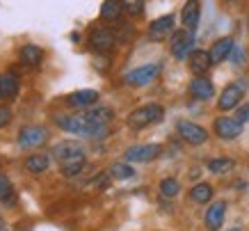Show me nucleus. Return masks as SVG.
<instances>
[{"label": "nucleus", "instance_id": "nucleus-14", "mask_svg": "<svg viewBox=\"0 0 249 231\" xmlns=\"http://www.w3.org/2000/svg\"><path fill=\"white\" fill-rule=\"evenodd\" d=\"M167 35H174V16L172 14H165L156 19V21L149 25V37L153 41H162L167 39Z\"/></svg>", "mask_w": 249, "mask_h": 231}, {"label": "nucleus", "instance_id": "nucleus-28", "mask_svg": "<svg viewBox=\"0 0 249 231\" xmlns=\"http://www.w3.org/2000/svg\"><path fill=\"white\" fill-rule=\"evenodd\" d=\"M178 192H181V183H178L176 179H162L160 181V194H162V197L172 199V197H176Z\"/></svg>", "mask_w": 249, "mask_h": 231}, {"label": "nucleus", "instance_id": "nucleus-4", "mask_svg": "<svg viewBox=\"0 0 249 231\" xmlns=\"http://www.w3.org/2000/svg\"><path fill=\"white\" fill-rule=\"evenodd\" d=\"M245 94H247V82L245 80H233L231 85H227L224 90H222V94H219V101H217V108L219 110H233V108H238L240 105V101L245 98Z\"/></svg>", "mask_w": 249, "mask_h": 231}, {"label": "nucleus", "instance_id": "nucleus-8", "mask_svg": "<svg viewBox=\"0 0 249 231\" xmlns=\"http://www.w3.org/2000/svg\"><path fill=\"white\" fill-rule=\"evenodd\" d=\"M242 128H245V124L238 121L235 117H217L215 124H213V131H215V135L219 140H235V137H240Z\"/></svg>", "mask_w": 249, "mask_h": 231}, {"label": "nucleus", "instance_id": "nucleus-15", "mask_svg": "<svg viewBox=\"0 0 249 231\" xmlns=\"http://www.w3.org/2000/svg\"><path fill=\"white\" fill-rule=\"evenodd\" d=\"M224 215H227V204L224 201H215L211 204V209L206 211V229L208 231H219L224 224Z\"/></svg>", "mask_w": 249, "mask_h": 231}, {"label": "nucleus", "instance_id": "nucleus-10", "mask_svg": "<svg viewBox=\"0 0 249 231\" xmlns=\"http://www.w3.org/2000/svg\"><path fill=\"white\" fill-rule=\"evenodd\" d=\"M176 131H178V135H181L183 140L188 142V144H204L206 140H208V131H206L204 126H199V124H195V121H178L176 124Z\"/></svg>", "mask_w": 249, "mask_h": 231}, {"label": "nucleus", "instance_id": "nucleus-24", "mask_svg": "<svg viewBox=\"0 0 249 231\" xmlns=\"http://www.w3.org/2000/svg\"><path fill=\"white\" fill-rule=\"evenodd\" d=\"M0 201L7 204V206L16 204V194H14V188H12V181H9V176L2 174V172H0Z\"/></svg>", "mask_w": 249, "mask_h": 231}, {"label": "nucleus", "instance_id": "nucleus-17", "mask_svg": "<svg viewBox=\"0 0 249 231\" xmlns=\"http://www.w3.org/2000/svg\"><path fill=\"white\" fill-rule=\"evenodd\" d=\"M199 16H201V7H199V0H188L181 9V21L185 25V30L195 32L199 25Z\"/></svg>", "mask_w": 249, "mask_h": 231}, {"label": "nucleus", "instance_id": "nucleus-19", "mask_svg": "<svg viewBox=\"0 0 249 231\" xmlns=\"http://www.w3.org/2000/svg\"><path fill=\"white\" fill-rule=\"evenodd\" d=\"M188 64H190V71H192L195 76H204L213 62H211L208 51H192L188 55Z\"/></svg>", "mask_w": 249, "mask_h": 231}, {"label": "nucleus", "instance_id": "nucleus-5", "mask_svg": "<svg viewBox=\"0 0 249 231\" xmlns=\"http://www.w3.org/2000/svg\"><path fill=\"white\" fill-rule=\"evenodd\" d=\"M160 74V64H144V67H137L133 71L124 76V82L130 85V87H144V85H149L158 78Z\"/></svg>", "mask_w": 249, "mask_h": 231}, {"label": "nucleus", "instance_id": "nucleus-3", "mask_svg": "<svg viewBox=\"0 0 249 231\" xmlns=\"http://www.w3.org/2000/svg\"><path fill=\"white\" fill-rule=\"evenodd\" d=\"M165 117V108L158 103H149V105H142L128 115V126L133 131H142V128L151 126V124H158L160 119Z\"/></svg>", "mask_w": 249, "mask_h": 231}, {"label": "nucleus", "instance_id": "nucleus-1", "mask_svg": "<svg viewBox=\"0 0 249 231\" xmlns=\"http://www.w3.org/2000/svg\"><path fill=\"white\" fill-rule=\"evenodd\" d=\"M51 154H53V158L60 163V170L67 179L80 174V170L85 167V149H83V144H78L76 140L57 142Z\"/></svg>", "mask_w": 249, "mask_h": 231}, {"label": "nucleus", "instance_id": "nucleus-25", "mask_svg": "<svg viewBox=\"0 0 249 231\" xmlns=\"http://www.w3.org/2000/svg\"><path fill=\"white\" fill-rule=\"evenodd\" d=\"M190 197L196 204H208L213 199V186L211 183H196L192 190H190Z\"/></svg>", "mask_w": 249, "mask_h": 231}, {"label": "nucleus", "instance_id": "nucleus-18", "mask_svg": "<svg viewBox=\"0 0 249 231\" xmlns=\"http://www.w3.org/2000/svg\"><path fill=\"white\" fill-rule=\"evenodd\" d=\"M231 53H233V39H231V37H222V39H217V41L211 46L208 55H211L213 64H219V62L227 60Z\"/></svg>", "mask_w": 249, "mask_h": 231}, {"label": "nucleus", "instance_id": "nucleus-23", "mask_svg": "<svg viewBox=\"0 0 249 231\" xmlns=\"http://www.w3.org/2000/svg\"><path fill=\"white\" fill-rule=\"evenodd\" d=\"M124 12V5H121V0H106L103 5H101V19L103 21H117Z\"/></svg>", "mask_w": 249, "mask_h": 231}, {"label": "nucleus", "instance_id": "nucleus-6", "mask_svg": "<svg viewBox=\"0 0 249 231\" xmlns=\"http://www.w3.org/2000/svg\"><path fill=\"white\" fill-rule=\"evenodd\" d=\"M192 44H195V35L190 30H176L172 35V41H169V51L176 60H185L190 53H192Z\"/></svg>", "mask_w": 249, "mask_h": 231}, {"label": "nucleus", "instance_id": "nucleus-21", "mask_svg": "<svg viewBox=\"0 0 249 231\" xmlns=\"http://www.w3.org/2000/svg\"><path fill=\"white\" fill-rule=\"evenodd\" d=\"M18 94V78L12 74H0V98L12 101Z\"/></svg>", "mask_w": 249, "mask_h": 231}, {"label": "nucleus", "instance_id": "nucleus-7", "mask_svg": "<svg viewBox=\"0 0 249 231\" xmlns=\"http://www.w3.org/2000/svg\"><path fill=\"white\" fill-rule=\"evenodd\" d=\"M162 154L160 144H135L126 149V163H151Z\"/></svg>", "mask_w": 249, "mask_h": 231}, {"label": "nucleus", "instance_id": "nucleus-31", "mask_svg": "<svg viewBox=\"0 0 249 231\" xmlns=\"http://www.w3.org/2000/svg\"><path fill=\"white\" fill-rule=\"evenodd\" d=\"M9 121H12V110H9L7 105H0V128L7 126Z\"/></svg>", "mask_w": 249, "mask_h": 231}, {"label": "nucleus", "instance_id": "nucleus-2", "mask_svg": "<svg viewBox=\"0 0 249 231\" xmlns=\"http://www.w3.org/2000/svg\"><path fill=\"white\" fill-rule=\"evenodd\" d=\"M55 124H57L62 131H67V133L80 135V137H91V140L106 137V133H107V128L91 126L83 115H57V117H55Z\"/></svg>", "mask_w": 249, "mask_h": 231}, {"label": "nucleus", "instance_id": "nucleus-11", "mask_svg": "<svg viewBox=\"0 0 249 231\" xmlns=\"http://www.w3.org/2000/svg\"><path fill=\"white\" fill-rule=\"evenodd\" d=\"M48 140V133H46L44 126H25L18 131V144L25 147V149H32V147H39Z\"/></svg>", "mask_w": 249, "mask_h": 231}, {"label": "nucleus", "instance_id": "nucleus-9", "mask_svg": "<svg viewBox=\"0 0 249 231\" xmlns=\"http://www.w3.org/2000/svg\"><path fill=\"white\" fill-rule=\"evenodd\" d=\"M117 44V35L110 28H94L89 32V46L96 53H110Z\"/></svg>", "mask_w": 249, "mask_h": 231}, {"label": "nucleus", "instance_id": "nucleus-30", "mask_svg": "<svg viewBox=\"0 0 249 231\" xmlns=\"http://www.w3.org/2000/svg\"><path fill=\"white\" fill-rule=\"evenodd\" d=\"M235 119L242 121V124H247V121H249V103L238 105V112H235Z\"/></svg>", "mask_w": 249, "mask_h": 231}, {"label": "nucleus", "instance_id": "nucleus-26", "mask_svg": "<svg viewBox=\"0 0 249 231\" xmlns=\"http://www.w3.org/2000/svg\"><path fill=\"white\" fill-rule=\"evenodd\" d=\"M110 174H112V179L126 181V179H133V176H135V170H133L130 163H114L112 167H110Z\"/></svg>", "mask_w": 249, "mask_h": 231}, {"label": "nucleus", "instance_id": "nucleus-13", "mask_svg": "<svg viewBox=\"0 0 249 231\" xmlns=\"http://www.w3.org/2000/svg\"><path fill=\"white\" fill-rule=\"evenodd\" d=\"M98 101V92L96 90H78L73 94H69L64 98V103L69 108H76V110H83V108H94V103Z\"/></svg>", "mask_w": 249, "mask_h": 231}, {"label": "nucleus", "instance_id": "nucleus-29", "mask_svg": "<svg viewBox=\"0 0 249 231\" xmlns=\"http://www.w3.org/2000/svg\"><path fill=\"white\" fill-rule=\"evenodd\" d=\"M124 12H128L130 16H140L144 12V0H121Z\"/></svg>", "mask_w": 249, "mask_h": 231}, {"label": "nucleus", "instance_id": "nucleus-27", "mask_svg": "<svg viewBox=\"0 0 249 231\" xmlns=\"http://www.w3.org/2000/svg\"><path fill=\"white\" fill-rule=\"evenodd\" d=\"M233 160L231 158H213V160H208V170L213 172V174H227V172L233 170Z\"/></svg>", "mask_w": 249, "mask_h": 231}, {"label": "nucleus", "instance_id": "nucleus-16", "mask_svg": "<svg viewBox=\"0 0 249 231\" xmlns=\"http://www.w3.org/2000/svg\"><path fill=\"white\" fill-rule=\"evenodd\" d=\"M213 94H215V87L206 76H196L195 80L190 82V96L196 98V101H208V98H213Z\"/></svg>", "mask_w": 249, "mask_h": 231}, {"label": "nucleus", "instance_id": "nucleus-33", "mask_svg": "<svg viewBox=\"0 0 249 231\" xmlns=\"http://www.w3.org/2000/svg\"><path fill=\"white\" fill-rule=\"evenodd\" d=\"M229 231H240V229H229Z\"/></svg>", "mask_w": 249, "mask_h": 231}, {"label": "nucleus", "instance_id": "nucleus-20", "mask_svg": "<svg viewBox=\"0 0 249 231\" xmlns=\"http://www.w3.org/2000/svg\"><path fill=\"white\" fill-rule=\"evenodd\" d=\"M21 62L25 64V67H41V60H44V51L39 48V46H35V44H25L21 48Z\"/></svg>", "mask_w": 249, "mask_h": 231}, {"label": "nucleus", "instance_id": "nucleus-32", "mask_svg": "<svg viewBox=\"0 0 249 231\" xmlns=\"http://www.w3.org/2000/svg\"><path fill=\"white\" fill-rule=\"evenodd\" d=\"M0 231H7V222L2 220V215H0Z\"/></svg>", "mask_w": 249, "mask_h": 231}, {"label": "nucleus", "instance_id": "nucleus-12", "mask_svg": "<svg viewBox=\"0 0 249 231\" xmlns=\"http://www.w3.org/2000/svg\"><path fill=\"white\" fill-rule=\"evenodd\" d=\"M83 117L89 121L91 126L107 128V124L114 119V110L107 108V105H98V108H87V110L83 112Z\"/></svg>", "mask_w": 249, "mask_h": 231}, {"label": "nucleus", "instance_id": "nucleus-22", "mask_svg": "<svg viewBox=\"0 0 249 231\" xmlns=\"http://www.w3.org/2000/svg\"><path fill=\"white\" fill-rule=\"evenodd\" d=\"M48 165H51V156L48 154H32L25 160V170L32 172V174H41V172L48 170Z\"/></svg>", "mask_w": 249, "mask_h": 231}]
</instances>
